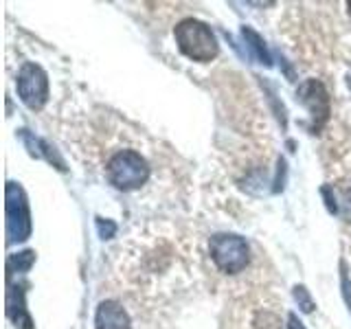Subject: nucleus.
I'll return each instance as SVG.
<instances>
[{
  "mask_svg": "<svg viewBox=\"0 0 351 329\" xmlns=\"http://www.w3.org/2000/svg\"><path fill=\"white\" fill-rule=\"evenodd\" d=\"M176 44L178 49L193 62H211L217 58V40L213 31L204 22L195 18H186L178 22V27L173 31Z\"/></svg>",
  "mask_w": 351,
  "mask_h": 329,
  "instance_id": "1",
  "label": "nucleus"
},
{
  "mask_svg": "<svg viewBox=\"0 0 351 329\" xmlns=\"http://www.w3.org/2000/svg\"><path fill=\"white\" fill-rule=\"evenodd\" d=\"M7 316L16 323L18 329H33V321L25 307V292L20 285L7 283Z\"/></svg>",
  "mask_w": 351,
  "mask_h": 329,
  "instance_id": "9",
  "label": "nucleus"
},
{
  "mask_svg": "<svg viewBox=\"0 0 351 329\" xmlns=\"http://www.w3.org/2000/svg\"><path fill=\"white\" fill-rule=\"evenodd\" d=\"M208 250H211V259L215 261V266L222 272L235 274L248 266V244L239 235H213L208 241Z\"/></svg>",
  "mask_w": 351,
  "mask_h": 329,
  "instance_id": "4",
  "label": "nucleus"
},
{
  "mask_svg": "<svg viewBox=\"0 0 351 329\" xmlns=\"http://www.w3.org/2000/svg\"><path fill=\"white\" fill-rule=\"evenodd\" d=\"M18 95L31 110H40L49 99V77L38 64H22L18 73Z\"/></svg>",
  "mask_w": 351,
  "mask_h": 329,
  "instance_id": "5",
  "label": "nucleus"
},
{
  "mask_svg": "<svg viewBox=\"0 0 351 329\" xmlns=\"http://www.w3.org/2000/svg\"><path fill=\"white\" fill-rule=\"evenodd\" d=\"M241 36H244L246 47H248L252 58H255L257 62H261V64H266V66L272 64V58H270V53L266 49V42L261 40V36L257 31H252L250 27H244V29H241Z\"/></svg>",
  "mask_w": 351,
  "mask_h": 329,
  "instance_id": "11",
  "label": "nucleus"
},
{
  "mask_svg": "<svg viewBox=\"0 0 351 329\" xmlns=\"http://www.w3.org/2000/svg\"><path fill=\"white\" fill-rule=\"evenodd\" d=\"M288 329H305V327H303V323L299 321V318H296V314H290L288 316Z\"/></svg>",
  "mask_w": 351,
  "mask_h": 329,
  "instance_id": "15",
  "label": "nucleus"
},
{
  "mask_svg": "<svg viewBox=\"0 0 351 329\" xmlns=\"http://www.w3.org/2000/svg\"><path fill=\"white\" fill-rule=\"evenodd\" d=\"M95 327L97 329H132V323H130L128 312L123 310V305L117 301H104L97 307Z\"/></svg>",
  "mask_w": 351,
  "mask_h": 329,
  "instance_id": "7",
  "label": "nucleus"
},
{
  "mask_svg": "<svg viewBox=\"0 0 351 329\" xmlns=\"http://www.w3.org/2000/svg\"><path fill=\"white\" fill-rule=\"evenodd\" d=\"M147 178H149V164L134 149L117 151L108 162V180L117 189L123 191L138 189L141 184L147 182Z\"/></svg>",
  "mask_w": 351,
  "mask_h": 329,
  "instance_id": "2",
  "label": "nucleus"
},
{
  "mask_svg": "<svg viewBox=\"0 0 351 329\" xmlns=\"http://www.w3.org/2000/svg\"><path fill=\"white\" fill-rule=\"evenodd\" d=\"M296 99H299V101L307 108V112L312 114L314 130L321 127L329 119V112H332V108H329V95L325 90V86L318 80L303 82L299 86V90H296Z\"/></svg>",
  "mask_w": 351,
  "mask_h": 329,
  "instance_id": "6",
  "label": "nucleus"
},
{
  "mask_svg": "<svg viewBox=\"0 0 351 329\" xmlns=\"http://www.w3.org/2000/svg\"><path fill=\"white\" fill-rule=\"evenodd\" d=\"M323 195L327 200L329 213L340 215L347 222H351V180L334 186H323Z\"/></svg>",
  "mask_w": 351,
  "mask_h": 329,
  "instance_id": "8",
  "label": "nucleus"
},
{
  "mask_svg": "<svg viewBox=\"0 0 351 329\" xmlns=\"http://www.w3.org/2000/svg\"><path fill=\"white\" fill-rule=\"evenodd\" d=\"M97 230H99V235H101L104 239H110V237H114V233H117V224L112 222V219L97 217Z\"/></svg>",
  "mask_w": 351,
  "mask_h": 329,
  "instance_id": "14",
  "label": "nucleus"
},
{
  "mask_svg": "<svg viewBox=\"0 0 351 329\" xmlns=\"http://www.w3.org/2000/svg\"><path fill=\"white\" fill-rule=\"evenodd\" d=\"M294 299H296V303H299V307H301L305 314H310L314 310L312 296H310V292L303 288V285H296V288H294Z\"/></svg>",
  "mask_w": 351,
  "mask_h": 329,
  "instance_id": "13",
  "label": "nucleus"
},
{
  "mask_svg": "<svg viewBox=\"0 0 351 329\" xmlns=\"http://www.w3.org/2000/svg\"><path fill=\"white\" fill-rule=\"evenodd\" d=\"M349 14H351V3H349Z\"/></svg>",
  "mask_w": 351,
  "mask_h": 329,
  "instance_id": "16",
  "label": "nucleus"
},
{
  "mask_svg": "<svg viewBox=\"0 0 351 329\" xmlns=\"http://www.w3.org/2000/svg\"><path fill=\"white\" fill-rule=\"evenodd\" d=\"M33 263H36V252L22 250V252H16V255L9 257L7 268H9V274L11 272H27V270H31Z\"/></svg>",
  "mask_w": 351,
  "mask_h": 329,
  "instance_id": "12",
  "label": "nucleus"
},
{
  "mask_svg": "<svg viewBox=\"0 0 351 329\" xmlns=\"http://www.w3.org/2000/svg\"><path fill=\"white\" fill-rule=\"evenodd\" d=\"M5 213H7V241H25L31 235V213L27 193L18 182H7L5 191Z\"/></svg>",
  "mask_w": 351,
  "mask_h": 329,
  "instance_id": "3",
  "label": "nucleus"
},
{
  "mask_svg": "<svg viewBox=\"0 0 351 329\" xmlns=\"http://www.w3.org/2000/svg\"><path fill=\"white\" fill-rule=\"evenodd\" d=\"M20 138H22V143L27 145V149H29L31 156L49 160V162L55 164V167H58L60 171H66V164H64L62 156L58 154V149H55L53 145H49V143L44 141V138L33 136L29 130H20Z\"/></svg>",
  "mask_w": 351,
  "mask_h": 329,
  "instance_id": "10",
  "label": "nucleus"
}]
</instances>
